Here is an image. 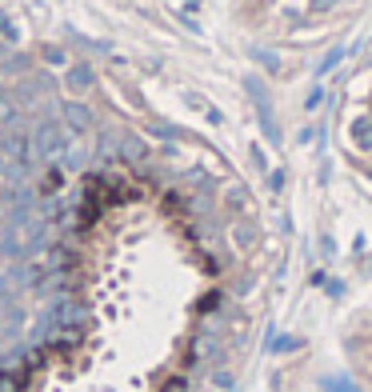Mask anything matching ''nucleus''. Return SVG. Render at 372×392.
I'll return each mask as SVG.
<instances>
[{
    "label": "nucleus",
    "mask_w": 372,
    "mask_h": 392,
    "mask_svg": "<svg viewBox=\"0 0 372 392\" xmlns=\"http://www.w3.org/2000/svg\"><path fill=\"white\" fill-rule=\"evenodd\" d=\"M241 89H244V101L252 104V112H256V124H261V136H264V144H272V149H281V144H284V129H281V121H276V104H272L268 76H264L261 69H252V72H244Z\"/></svg>",
    "instance_id": "f257e3e1"
},
{
    "label": "nucleus",
    "mask_w": 372,
    "mask_h": 392,
    "mask_svg": "<svg viewBox=\"0 0 372 392\" xmlns=\"http://www.w3.org/2000/svg\"><path fill=\"white\" fill-rule=\"evenodd\" d=\"M72 132L64 129L61 116H44V121H32V156H36V164H52L61 161L64 152L72 149Z\"/></svg>",
    "instance_id": "f03ea898"
},
{
    "label": "nucleus",
    "mask_w": 372,
    "mask_h": 392,
    "mask_svg": "<svg viewBox=\"0 0 372 392\" xmlns=\"http://www.w3.org/2000/svg\"><path fill=\"white\" fill-rule=\"evenodd\" d=\"M61 121L72 132V141H89L92 132L101 129V116L89 104V96H64L61 101Z\"/></svg>",
    "instance_id": "7ed1b4c3"
},
{
    "label": "nucleus",
    "mask_w": 372,
    "mask_h": 392,
    "mask_svg": "<svg viewBox=\"0 0 372 392\" xmlns=\"http://www.w3.org/2000/svg\"><path fill=\"white\" fill-rule=\"evenodd\" d=\"M101 89V72L89 56H76L69 69L61 72V92L64 96H92V92Z\"/></svg>",
    "instance_id": "20e7f679"
},
{
    "label": "nucleus",
    "mask_w": 372,
    "mask_h": 392,
    "mask_svg": "<svg viewBox=\"0 0 372 392\" xmlns=\"http://www.w3.org/2000/svg\"><path fill=\"white\" fill-rule=\"evenodd\" d=\"M116 164H124V169H132V172H141L144 164H152V141L144 136V132L121 129V156H116Z\"/></svg>",
    "instance_id": "39448f33"
},
{
    "label": "nucleus",
    "mask_w": 372,
    "mask_h": 392,
    "mask_svg": "<svg viewBox=\"0 0 372 392\" xmlns=\"http://www.w3.org/2000/svg\"><path fill=\"white\" fill-rule=\"evenodd\" d=\"M256 244H261V224L252 221V216H236V221H228V248L236 252V256L256 252Z\"/></svg>",
    "instance_id": "423d86ee"
},
{
    "label": "nucleus",
    "mask_w": 372,
    "mask_h": 392,
    "mask_svg": "<svg viewBox=\"0 0 372 392\" xmlns=\"http://www.w3.org/2000/svg\"><path fill=\"white\" fill-rule=\"evenodd\" d=\"M89 144H92L96 164H116V156H121V129H112L109 121H101V129L89 136Z\"/></svg>",
    "instance_id": "0eeeda50"
},
{
    "label": "nucleus",
    "mask_w": 372,
    "mask_h": 392,
    "mask_svg": "<svg viewBox=\"0 0 372 392\" xmlns=\"http://www.w3.org/2000/svg\"><path fill=\"white\" fill-rule=\"evenodd\" d=\"M248 204H252L248 184H241V181L221 184V212L228 216V221H236V216H248Z\"/></svg>",
    "instance_id": "6e6552de"
},
{
    "label": "nucleus",
    "mask_w": 372,
    "mask_h": 392,
    "mask_svg": "<svg viewBox=\"0 0 372 392\" xmlns=\"http://www.w3.org/2000/svg\"><path fill=\"white\" fill-rule=\"evenodd\" d=\"M64 41L72 44L76 52H84V56H101V61H112L116 56V49H112V41H96V36H89V32H76L72 24H64Z\"/></svg>",
    "instance_id": "1a4fd4ad"
},
{
    "label": "nucleus",
    "mask_w": 372,
    "mask_h": 392,
    "mask_svg": "<svg viewBox=\"0 0 372 392\" xmlns=\"http://www.w3.org/2000/svg\"><path fill=\"white\" fill-rule=\"evenodd\" d=\"M41 64H36V52H24V49H12L4 61H0V76L4 81H21V76H29V72H36Z\"/></svg>",
    "instance_id": "9d476101"
},
{
    "label": "nucleus",
    "mask_w": 372,
    "mask_h": 392,
    "mask_svg": "<svg viewBox=\"0 0 372 392\" xmlns=\"http://www.w3.org/2000/svg\"><path fill=\"white\" fill-rule=\"evenodd\" d=\"M144 136H149V141H161V144L196 141V136H192V132H184L181 124H169V121H161V116H149V121H144Z\"/></svg>",
    "instance_id": "9b49d317"
},
{
    "label": "nucleus",
    "mask_w": 372,
    "mask_h": 392,
    "mask_svg": "<svg viewBox=\"0 0 372 392\" xmlns=\"http://www.w3.org/2000/svg\"><path fill=\"white\" fill-rule=\"evenodd\" d=\"M36 64H41V69H52V72H64V69L72 64L69 44H61V41H44V44H36Z\"/></svg>",
    "instance_id": "f8f14e48"
},
{
    "label": "nucleus",
    "mask_w": 372,
    "mask_h": 392,
    "mask_svg": "<svg viewBox=\"0 0 372 392\" xmlns=\"http://www.w3.org/2000/svg\"><path fill=\"white\" fill-rule=\"evenodd\" d=\"M64 181H69V172H64L61 161L41 164V172H36V189H41V196H61V192H64Z\"/></svg>",
    "instance_id": "ddd939ff"
},
{
    "label": "nucleus",
    "mask_w": 372,
    "mask_h": 392,
    "mask_svg": "<svg viewBox=\"0 0 372 392\" xmlns=\"http://www.w3.org/2000/svg\"><path fill=\"white\" fill-rule=\"evenodd\" d=\"M348 141L361 156H372V112H361L348 121Z\"/></svg>",
    "instance_id": "4468645a"
},
{
    "label": "nucleus",
    "mask_w": 372,
    "mask_h": 392,
    "mask_svg": "<svg viewBox=\"0 0 372 392\" xmlns=\"http://www.w3.org/2000/svg\"><path fill=\"white\" fill-rule=\"evenodd\" d=\"M304 348V336H288V332H281L276 324H268V336H264V352H272V356H292V352Z\"/></svg>",
    "instance_id": "2eb2a0df"
},
{
    "label": "nucleus",
    "mask_w": 372,
    "mask_h": 392,
    "mask_svg": "<svg viewBox=\"0 0 372 392\" xmlns=\"http://www.w3.org/2000/svg\"><path fill=\"white\" fill-rule=\"evenodd\" d=\"M61 164H64V172H89V169H96V156H92V144L84 141V144H72L69 152L61 156Z\"/></svg>",
    "instance_id": "dca6fc26"
},
{
    "label": "nucleus",
    "mask_w": 372,
    "mask_h": 392,
    "mask_svg": "<svg viewBox=\"0 0 372 392\" xmlns=\"http://www.w3.org/2000/svg\"><path fill=\"white\" fill-rule=\"evenodd\" d=\"M248 56L252 64L264 72V76H281L284 72V61H281V52L276 49H264V44H248Z\"/></svg>",
    "instance_id": "f3484780"
},
{
    "label": "nucleus",
    "mask_w": 372,
    "mask_h": 392,
    "mask_svg": "<svg viewBox=\"0 0 372 392\" xmlns=\"http://www.w3.org/2000/svg\"><path fill=\"white\" fill-rule=\"evenodd\" d=\"M196 312H201V316H224V312H228V292L208 288L201 301H196Z\"/></svg>",
    "instance_id": "a211bd4d"
},
{
    "label": "nucleus",
    "mask_w": 372,
    "mask_h": 392,
    "mask_svg": "<svg viewBox=\"0 0 372 392\" xmlns=\"http://www.w3.org/2000/svg\"><path fill=\"white\" fill-rule=\"evenodd\" d=\"M344 56H348V49H344V44H332V49L324 52L321 61H316V69H312V72H316V81H321V76H328V72H336V69H341V64H344Z\"/></svg>",
    "instance_id": "6ab92c4d"
},
{
    "label": "nucleus",
    "mask_w": 372,
    "mask_h": 392,
    "mask_svg": "<svg viewBox=\"0 0 372 392\" xmlns=\"http://www.w3.org/2000/svg\"><path fill=\"white\" fill-rule=\"evenodd\" d=\"M208 388H212V392H236V368H232V364L212 368V372H208Z\"/></svg>",
    "instance_id": "aec40b11"
},
{
    "label": "nucleus",
    "mask_w": 372,
    "mask_h": 392,
    "mask_svg": "<svg viewBox=\"0 0 372 392\" xmlns=\"http://www.w3.org/2000/svg\"><path fill=\"white\" fill-rule=\"evenodd\" d=\"M321 388L324 392H364L348 372H328V376H321Z\"/></svg>",
    "instance_id": "412c9836"
},
{
    "label": "nucleus",
    "mask_w": 372,
    "mask_h": 392,
    "mask_svg": "<svg viewBox=\"0 0 372 392\" xmlns=\"http://www.w3.org/2000/svg\"><path fill=\"white\" fill-rule=\"evenodd\" d=\"M0 41H9L12 49H21V24L9 9H0Z\"/></svg>",
    "instance_id": "4be33fe9"
},
{
    "label": "nucleus",
    "mask_w": 372,
    "mask_h": 392,
    "mask_svg": "<svg viewBox=\"0 0 372 392\" xmlns=\"http://www.w3.org/2000/svg\"><path fill=\"white\" fill-rule=\"evenodd\" d=\"M264 189H268L272 196H281V192L288 189V169H281V164L268 169V172H264Z\"/></svg>",
    "instance_id": "5701e85b"
},
{
    "label": "nucleus",
    "mask_w": 372,
    "mask_h": 392,
    "mask_svg": "<svg viewBox=\"0 0 372 392\" xmlns=\"http://www.w3.org/2000/svg\"><path fill=\"white\" fill-rule=\"evenodd\" d=\"M324 101H328V92H324V84H321V81H316V84H308V92H304V109H308V112H316Z\"/></svg>",
    "instance_id": "b1692460"
},
{
    "label": "nucleus",
    "mask_w": 372,
    "mask_h": 392,
    "mask_svg": "<svg viewBox=\"0 0 372 392\" xmlns=\"http://www.w3.org/2000/svg\"><path fill=\"white\" fill-rule=\"evenodd\" d=\"M341 4H344V0H308L304 12H308V16H328V12H336Z\"/></svg>",
    "instance_id": "393cba45"
},
{
    "label": "nucleus",
    "mask_w": 372,
    "mask_h": 392,
    "mask_svg": "<svg viewBox=\"0 0 372 392\" xmlns=\"http://www.w3.org/2000/svg\"><path fill=\"white\" fill-rule=\"evenodd\" d=\"M344 292H348V281H341V276H328L324 281V296L328 301H344Z\"/></svg>",
    "instance_id": "a878e982"
},
{
    "label": "nucleus",
    "mask_w": 372,
    "mask_h": 392,
    "mask_svg": "<svg viewBox=\"0 0 372 392\" xmlns=\"http://www.w3.org/2000/svg\"><path fill=\"white\" fill-rule=\"evenodd\" d=\"M161 392H188V372H172V376H164Z\"/></svg>",
    "instance_id": "bb28decb"
},
{
    "label": "nucleus",
    "mask_w": 372,
    "mask_h": 392,
    "mask_svg": "<svg viewBox=\"0 0 372 392\" xmlns=\"http://www.w3.org/2000/svg\"><path fill=\"white\" fill-rule=\"evenodd\" d=\"M252 288H256V276H252V272H241V276L232 281V296H248Z\"/></svg>",
    "instance_id": "cd10ccee"
},
{
    "label": "nucleus",
    "mask_w": 372,
    "mask_h": 392,
    "mask_svg": "<svg viewBox=\"0 0 372 392\" xmlns=\"http://www.w3.org/2000/svg\"><path fill=\"white\" fill-rule=\"evenodd\" d=\"M248 164H252V169H256V172H268V169H272L261 144H248Z\"/></svg>",
    "instance_id": "c85d7f7f"
},
{
    "label": "nucleus",
    "mask_w": 372,
    "mask_h": 392,
    "mask_svg": "<svg viewBox=\"0 0 372 392\" xmlns=\"http://www.w3.org/2000/svg\"><path fill=\"white\" fill-rule=\"evenodd\" d=\"M176 21H181L184 32H192V36H204V29H201V21H196V16H188V12H176Z\"/></svg>",
    "instance_id": "c756f323"
},
{
    "label": "nucleus",
    "mask_w": 372,
    "mask_h": 392,
    "mask_svg": "<svg viewBox=\"0 0 372 392\" xmlns=\"http://www.w3.org/2000/svg\"><path fill=\"white\" fill-rule=\"evenodd\" d=\"M181 96H184V104H188V109H201V112H204V109H208V101H204L201 92H192V89H184V92H181Z\"/></svg>",
    "instance_id": "7c9ffc66"
},
{
    "label": "nucleus",
    "mask_w": 372,
    "mask_h": 392,
    "mask_svg": "<svg viewBox=\"0 0 372 392\" xmlns=\"http://www.w3.org/2000/svg\"><path fill=\"white\" fill-rule=\"evenodd\" d=\"M316 248H321V256H324V261H332V256H336V241H332L328 232H324L321 241H316Z\"/></svg>",
    "instance_id": "2f4dec72"
},
{
    "label": "nucleus",
    "mask_w": 372,
    "mask_h": 392,
    "mask_svg": "<svg viewBox=\"0 0 372 392\" xmlns=\"http://www.w3.org/2000/svg\"><path fill=\"white\" fill-rule=\"evenodd\" d=\"M332 181V161H321V169H316V184H328Z\"/></svg>",
    "instance_id": "473e14b6"
},
{
    "label": "nucleus",
    "mask_w": 372,
    "mask_h": 392,
    "mask_svg": "<svg viewBox=\"0 0 372 392\" xmlns=\"http://www.w3.org/2000/svg\"><path fill=\"white\" fill-rule=\"evenodd\" d=\"M324 281H328V272H324V268H312V272H308V284H312V288H324Z\"/></svg>",
    "instance_id": "72a5a7b5"
},
{
    "label": "nucleus",
    "mask_w": 372,
    "mask_h": 392,
    "mask_svg": "<svg viewBox=\"0 0 372 392\" xmlns=\"http://www.w3.org/2000/svg\"><path fill=\"white\" fill-rule=\"evenodd\" d=\"M204 121H208V124H224V112L216 109V104H208V109H204Z\"/></svg>",
    "instance_id": "f704fd0d"
},
{
    "label": "nucleus",
    "mask_w": 372,
    "mask_h": 392,
    "mask_svg": "<svg viewBox=\"0 0 372 392\" xmlns=\"http://www.w3.org/2000/svg\"><path fill=\"white\" fill-rule=\"evenodd\" d=\"M276 224H281L284 236H292V216H288V212H281V216H276Z\"/></svg>",
    "instance_id": "c9c22d12"
},
{
    "label": "nucleus",
    "mask_w": 372,
    "mask_h": 392,
    "mask_svg": "<svg viewBox=\"0 0 372 392\" xmlns=\"http://www.w3.org/2000/svg\"><path fill=\"white\" fill-rule=\"evenodd\" d=\"M4 101H12V84L0 76V104H4Z\"/></svg>",
    "instance_id": "e433bc0d"
},
{
    "label": "nucleus",
    "mask_w": 372,
    "mask_h": 392,
    "mask_svg": "<svg viewBox=\"0 0 372 392\" xmlns=\"http://www.w3.org/2000/svg\"><path fill=\"white\" fill-rule=\"evenodd\" d=\"M352 252H356V256H364V252H368V241H364V236H356V241H352Z\"/></svg>",
    "instance_id": "4c0bfd02"
},
{
    "label": "nucleus",
    "mask_w": 372,
    "mask_h": 392,
    "mask_svg": "<svg viewBox=\"0 0 372 392\" xmlns=\"http://www.w3.org/2000/svg\"><path fill=\"white\" fill-rule=\"evenodd\" d=\"M9 52H12V44H9V41H0V61H4Z\"/></svg>",
    "instance_id": "58836bf2"
},
{
    "label": "nucleus",
    "mask_w": 372,
    "mask_h": 392,
    "mask_svg": "<svg viewBox=\"0 0 372 392\" xmlns=\"http://www.w3.org/2000/svg\"><path fill=\"white\" fill-rule=\"evenodd\" d=\"M4 169H9V161H4V156H0V181H4Z\"/></svg>",
    "instance_id": "ea45409f"
},
{
    "label": "nucleus",
    "mask_w": 372,
    "mask_h": 392,
    "mask_svg": "<svg viewBox=\"0 0 372 392\" xmlns=\"http://www.w3.org/2000/svg\"><path fill=\"white\" fill-rule=\"evenodd\" d=\"M368 276H372V256H368Z\"/></svg>",
    "instance_id": "a19ab883"
},
{
    "label": "nucleus",
    "mask_w": 372,
    "mask_h": 392,
    "mask_svg": "<svg viewBox=\"0 0 372 392\" xmlns=\"http://www.w3.org/2000/svg\"><path fill=\"white\" fill-rule=\"evenodd\" d=\"M268 4H276V0H268Z\"/></svg>",
    "instance_id": "79ce46f5"
}]
</instances>
